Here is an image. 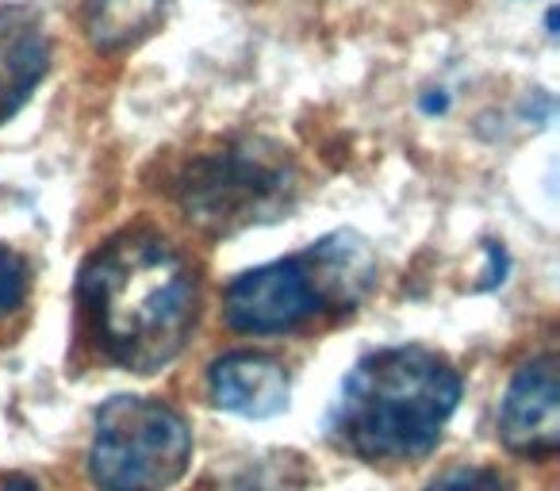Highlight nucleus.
I'll use <instances>...</instances> for the list:
<instances>
[{
    "mask_svg": "<svg viewBox=\"0 0 560 491\" xmlns=\"http://www.w3.org/2000/svg\"><path fill=\"white\" fill-rule=\"evenodd\" d=\"M78 300L101 350L131 373L170 365L196 323V277L154 231H124L85 261Z\"/></svg>",
    "mask_w": 560,
    "mask_h": 491,
    "instance_id": "obj_1",
    "label": "nucleus"
},
{
    "mask_svg": "<svg viewBox=\"0 0 560 491\" xmlns=\"http://www.w3.org/2000/svg\"><path fill=\"white\" fill-rule=\"evenodd\" d=\"M460 376L422 346L376 350L353 365L338 391L330 430L365 460L427 457L457 411Z\"/></svg>",
    "mask_w": 560,
    "mask_h": 491,
    "instance_id": "obj_2",
    "label": "nucleus"
},
{
    "mask_svg": "<svg viewBox=\"0 0 560 491\" xmlns=\"http://www.w3.org/2000/svg\"><path fill=\"white\" fill-rule=\"evenodd\" d=\"M376 281L369 246L338 231L289 261L249 269L226 289L223 319L238 335H284L304 327L323 307H353Z\"/></svg>",
    "mask_w": 560,
    "mask_h": 491,
    "instance_id": "obj_3",
    "label": "nucleus"
},
{
    "mask_svg": "<svg viewBox=\"0 0 560 491\" xmlns=\"http://www.w3.org/2000/svg\"><path fill=\"white\" fill-rule=\"evenodd\" d=\"M192 460V430L162 399L116 396L96 414L89 476L101 491H170Z\"/></svg>",
    "mask_w": 560,
    "mask_h": 491,
    "instance_id": "obj_4",
    "label": "nucleus"
},
{
    "mask_svg": "<svg viewBox=\"0 0 560 491\" xmlns=\"http://www.w3.org/2000/svg\"><path fill=\"white\" fill-rule=\"evenodd\" d=\"M292 188L296 185H292L289 157H280V150L265 142H242V147L200 157L180 185V203L188 219L226 234L289 208Z\"/></svg>",
    "mask_w": 560,
    "mask_h": 491,
    "instance_id": "obj_5",
    "label": "nucleus"
},
{
    "mask_svg": "<svg viewBox=\"0 0 560 491\" xmlns=\"http://www.w3.org/2000/svg\"><path fill=\"white\" fill-rule=\"evenodd\" d=\"M499 434L518 457H552L560 449V381L552 358H537L514 373L499 411Z\"/></svg>",
    "mask_w": 560,
    "mask_h": 491,
    "instance_id": "obj_6",
    "label": "nucleus"
},
{
    "mask_svg": "<svg viewBox=\"0 0 560 491\" xmlns=\"http://www.w3.org/2000/svg\"><path fill=\"white\" fill-rule=\"evenodd\" d=\"M208 381L215 407L242 419H272L289 407V373L265 353H226L211 365Z\"/></svg>",
    "mask_w": 560,
    "mask_h": 491,
    "instance_id": "obj_7",
    "label": "nucleus"
},
{
    "mask_svg": "<svg viewBox=\"0 0 560 491\" xmlns=\"http://www.w3.org/2000/svg\"><path fill=\"white\" fill-rule=\"evenodd\" d=\"M50 43L39 12L0 4V119H9L47 73Z\"/></svg>",
    "mask_w": 560,
    "mask_h": 491,
    "instance_id": "obj_8",
    "label": "nucleus"
},
{
    "mask_svg": "<svg viewBox=\"0 0 560 491\" xmlns=\"http://www.w3.org/2000/svg\"><path fill=\"white\" fill-rule=\"evenodd\" d=\"M165 16V0H89L85 32L96 50H119L150 35Z\"/></svg>",
    "mask_w": 560,
    "mask_h": 491,
    "instance_id": "obj_9",
    "label": "nucleus"
},
{
    "mask_svg": "<svg viewBox=\"0 0 560 491\" xmlns=\"http://www.w3.org/2000/svg\"><path fill=\"white\" fill-rule=\"evenodd\" d=\"M27 296V261L16 250H0V319L12 315Z\"/></svg>",
    "mask_w": 560,
    "mask_h": 491,
    "instance_id": "obj_10",
    "label": "nucleus"
},
{
    "mask_svg": "<svg viewBox=\"0 0 560 491\" xmlns=\"http://www.w3.org/2000/svg\"><path fill=\"white\" fill-rule=\"evenodd\" d=\"M427 491H503V480H499L491 468L457 465V468H450V472L438 476V480H430Z\"/></svg>",
    "mask_w": 560,
    "mask_h": 491,
    "instance_id": "obj_11",
    "label": "nucleus"
},
{
    "mask_svg": "<svg viewBox=\"0 0 560 491\" xmlns=\"http://www.w3.org/2000/svg\"><path fill=\"white\" fill-rule=\"evenodd\" d=\"M219 491H289V480H280V472H272L265 465H249L242 472H234Z\"/></svg>",
    "mask_w": 560,
    "mask_h": 491,
    "instance_id": "obj_12",
    "label": "nucleus"
},
{
    "mask_svg": "<svg viewBox=\"0 0 560 491\" xmlns=\"http://www.w3.org/2000/svg\"><path fill=\"white\" fill-rule=\"evenodd\" d=\"M0 491H35V488H32V483H27V480H9Z\"/></svg>",
    "mask_w": 560,
    "mask_h": 491,
    "instance_id": "obj_13",
    "label": "nucleus"
}]
</instances>
